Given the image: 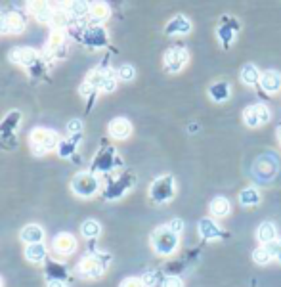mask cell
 Listing matches in <instances>:
<instances>
[{
  "label": "cell",
  "instance_id": "ffe728a7",
  "mask_svg": "<svg viewBox=\"0 0 281 287\" xmlns=\"http://www.w3.org/2000/svg\"><path fill=\"white\" fill-rule=\"evenodd\" d=\"M44 236V232L40 230L39 226H35V224H29L27 228L21 230V239L27 241L29 245H35V243H40V239Z\"/></svg>",
  "mask_w": 281,
  "mask_h": 287
},
{
  "label": "cell",
  "instance_id": "8d00e7d4",
  "mask_svg": "<svg viewBox=\"0 0 281 287\" xmlns=\"http://www.w3.org/2000/svg\"><path fill=\"white\" fill-rule=\"evenodd\" d=\"M80 128H82V123H80V121H71L69 125H67V130H69L71 134H73V132H80Z\"/></svg>",
  "mask_w": 281,
  "mask_h": 287
},
{
  "label": "cell",
  "instance_id": "7a4b0ae2",
  "mask_svg": "<svg viewBox=\"0 0 281 287\" xmlns=\"http://www.w3.org/2000/svg\"><path fill=\"white\" fill-rule=\"evenodd\" d=\"M277 168H279V161L275 155L272 153H266V155H260L257 161H255V167H252V175L258 182L268 184L273 180V176L277 175Z\"/></svg>",
  "mask_w": 281,
  "mask_h": 287
},
{
  "label": "cell",
  "instance_id": "3957f363",
  "mask_svg": "<svg viewBox=\"0 0 281 287\" xmlns=\"http://www.w3.org/2000/svg\"><path fill=\"white\" fill-rule=\"evenodd\" d=\"M176 193V186H174V178L172 176H161L149 188V195L155 203H166L171 201Z\"/></svg>",
  "mask_w": 281,
  "mask_h": 287
},
{
  "label": "cell",
  "instance_id": "1f68e13d",
  "mask_svg": "<svg viewBox=\"0 0 281 287\" xmlns=\"http://www.w3.org/2000/svg\"><path fill=\"white\" fill-rule=\"evenodd\" d=\"M35 12H37V17H39V19H50V16H52V12H50V8H48L46 4H39V6L35 8Z\"/></svg>",
  "mask_w": 281,
  "mask_h": 287
},
{
  "label": "cell",
  "instance_id": "f546056e",
  "mask_svg": "<svg viewBox=\"0 0 281 287\" xmlns=\"http://www.w3.org/2000/svg\"><path fill=\"white\" fill-rule=\"evenodd\" d=\"M119 79L121 80H132L134 79V67L132 65H123L119 69Z\"/></svg>",
  "mask_w": 281,
  "mask_h": 287
},
{
  "label": "cell",
  "instance_id": "cb8c5ba5",
  "mask_svg": "<svg viewBox=\"0 0 281 287\" xmlns=\"http://www.w3.org/2000/svg\"><path fill=\"white\" fill-rule=\"evenodd\" d=\"M90 17H92V21H96V23H100V21H103L105 17L109 16V8L105 6V4H94V6H90Z\"/></svg>",
  "mask_w": 281,
  "mask_h": 287
},
{
  "label": "cell",
  "instance_id": "f35d334b",
  "mask_svg": "<svg viewBox=\"0 0 281 287\" xmlns=\"http://www.w3.org/2000/svg\"><path fill=\"white\" fill-rule=\"evenodd\" d=\"M0 287H2V279H0Z\"/></svg>",
  "mask_w": 281,
  "mask_h": 287
},
{
  "label": "cell",
  "instance_id": "d590c367",
  "mask_svg": "<svg viewBox=\"0 0 281 287\" xmlns=\"http://www.w3.org/2000/svg\"><path fill=\"white\" fill-rule=\"evenodd\" d=\"M168 228H171L174 234H180V232L184 230V222H182L180 218H174V220H171V222H168Z\"/></svg>",
  "mask_w": 281,
  "mask_h": 287
},
{
  "label": "cell",
  "instance_id": "8fae6325",
  "mask_svg": "<svg viewBox=\"0 0 281 287\" xmlns=\"http://www.w3.org/2000/svg\"><path fill=\"white\" fill-rule=\"evenodd\" d=\"M260 87L264 88L266 92H270V94L279 92L281 90V73H277V71L262 73V77H260Z\"/></svg>",
  "mask_w": 281,
  "mask_h": 287
},
{
  "label": "cell",
  "instance_id": "9a60e30c",
  "mask_svg": "<svg viewBox=\"0 0 281 287\" xmlns=\"http://www.w3.org/2000/svg\"><path fill=\"white\" fill-rule=\"evenodd\" d=\"M80 272H82V276H86V278H98L103 272V264L98 259L90 256V259H86L85 263L80 264Z\"/></svg>",
  "mask_w": 281,
  "mask_h": 287
},
{
  "label": "cell",
  "instance_id": "5bb4252c",
  "mask_svg": "<svg viewBox=\"0 0 281 287\" xmlns=\"http://www.w3.org/2000/svg\"><path fill=\"white\" fill-rule=\"evenodd\" d=\"M257 238L260 243L270 245V243L275 241V238H277V230H275V226H273L272 222H262L257 228Z\"/></svg>",
  "mask_w": 281,
  "mask_h": 287
},
{
  "label": "cell",
  "instance_id": "74e56055",
  "mask_svg": "<svg viewBox=\"0 0 281 287\" xmlns=\"http://www.w3.org/2000/svg\"><path fill=\"white\" fill-rule=\"evenodd\" d=\"M48 287H67L65 283H62V281H50V285Z\"/></svg>",
  "mask_w": 281,
  "mask_h": 287
},
{
  "label": "cell",
  "instance_id": "603a6c76",
  "mask_svg": "<svg viewBox=\"0 0 281 287\" xmlns=\"http://www.w3.org/2000/svg\"><path fill=\"white\" fill-rule=\"evenodd\" d=\"M25 256L31 261V263H40L44 256H46V249L42 243H35V245H29L25 249Z\"/></svg>",
  "mask_w": 281,
  "mask_h": 287
},
{
  "label": "cell",
  "instance_id": "44dd1931",
  "mask_svg": "<svg viewBox=\"0 0 281 287\" xmlns=\"http://www.w3.org/2000/svg\"><path fill=\"white\" fill-rule=\"evenodd\" d=\"M33 58H35V52L29 50V48H16V50L10 54V60H12L14 64H21V65H27L29 62H33Z\"/></svg>",
  "mask_w": 281,
  "mask_h": 287
},
{
  "label": "cell",
  "instance_id": "83f0119b",
  "mask_svg": "<svg viewBox=\"0 0 281 287\" xmlns=\"http://www.w3.org/2000/svg\"><path fill=\"white\" fill-rule=\"evenodd\" d=\"M88 12H90V8H88L86 4H82V2H75V4H71V8H69L71 16H77V17H82L85 14H88Z\"/></svg>",
  "mask_w": 281,
  "mask_h": 287
},
{
  "label": "cell",
  "instance_id": "e0dca14e",
  "mask_svg": "<svg viewBox=\"0 0 281 287\" xmlns=\"http://www.w3.org/2000/svg\"><path fill=\"white\" fill-rule=\"evenodd\" d=\"M241 82L243 84H247V87H255L257 82H260V71L257 69V65H252V64H247L245 67L241 69Z\"/></svg>",
  "mask_w": 281,
  "mask_h": 287
},
{
  "label": "cell",
  "instance_id": "ba28073f",
  "mask_svg": "<svg viewBox=\"0 0 281 287\" xmlns=\"http://www.w3.org/2000/svg\"><path fill=\"white\" fill-rule=\"evenodd\" d=\"M197 230H199V236H201L205 241H212V239H220L226 236V232L222 230L216 222H212L211 218H201Z\"/></svg>",
  "mask_w": 281,
  "mask_h": 287
},
{
  "label": "cell",
  "instance_id": "30bf717a",
  "mask_svg": "<svg viewBox=\"0 0 281 287\" xmlns=\"http://www.w3.org/2000/svg\"><path fill=\"white\" fill-rule=\"evenodd\" d=\"M88 84H92V87H100V88H103L105 92H111V90H115L117 79H115V75L109 73V71L92 73V75H90V79H88Z\"/></svg>",
  "mask_w": 281,
  "mask_h": 287
},
{
  "label": "cell",
  "instance_id": "7402d4cb",
  "mask_svg": "<svg viewBox=\"0 0 281 287\" xmlns=\"http://www.w3.org/2000/svg\"><path fill=\"white\" fill-rule=\"evenodd\" d=\"M243 121H245V125L250 128H257L262 125L260 115H258V111H257V105H249V107L243 111Z\"/></svg>",
  "mask_w": 281,
  "mask_h": 287
},
{
  "label": "cell",
  "instance_id": "5b68a950",
  "mask_svg": "<svg viewBox=\"0 0 281 287\" xmlns=\"http://www.w3.org/2000/svg\"><path fill=\"white\" fill-rule=\"evenodd\" d=\"M187 62H189V54H187V50H184V48H171V50H166L163 60L164 69L168 73L182 71Z\"/></svg>",
  "mask_w": 281,
  "mask_h": 287
},
{
  "label": "cell",
  "instance_id": "d6a6232c",
  "mask_svg": "<svg viewBox=\"0 0 281 287\" xmlns=\"http://www.w3.org/2000/svg\"><path fill=\"white\" fill-rule=\"evenodd\" d=\"M163 287H184V283L176 276H168V278L163 279Z\"/></svg>",
  "mask_w": 281,
  "mask_h": 287
},
{
  "label": "cell",
  "instance_id": "2e32d148",
  "mask_svg": "<svg viewBox=\"0 0 281 287\" xmlns=\"http://www.w3.org/2000/svg\"><path fill=\"white\" fill-rule=\"evenodd\" d=\"M209 96H211L212 102H218V104L226 102L230 98V84L228 82H214L209 88Z\"/></svg>",
  "mask_w": 281,
  "mask_h": 287
},
{
  "label": "cell",
  "instance_id": "836d02e7",
  "mask_svg": "<svg viewBox=\"0 0 281 287\" xmlns=\"http://www.w3.org/2000/svg\"><path fill=\"white\" fill-rule=\"evenodd\" d=\"M0 33H10V17L4 12H0Z\"/></svg>",
  "mask_w": 281,
  "mask_h": 287
},
{
  "label": "cell",
  "instance_id": "ab89813d",
  "mask_svg": "<svg viewBox=\"0 0 281 287\" xmlns=\"http://www.w3.org/2000/svg\"><path fill=\"white\" fill-rule=\"evenodd\" d=\"M279 142H281V132H279Z\"/></svg>",
  "mask_w": 281,
  "mask_h": 287
},
{
  "label": "cell",
  "instance_id": "4fadbf2b",
  "mask_svg": "<svg viewBox=\"0 0 281 287\" xmlns=\"http://www.w3.org/2000/svg\"><path fill=\"white\" fill-rule=\"evenodd\" d=\"M209 209H211L212 216H216V218H224V216L230 215V211H232V203H230L228 197L218 195V197H214V199L211 201Z\"/></svg>",
  "mask_w": 281,
  "mask_h": 287
},
{
  "label": "cell",
  "instance_id": "6da1fadb",
  "mask_svg": "<svg viewBox=\"0 0 281 287\" xmlns=\"http://www.w3.org/2000/svg\"><path fill=\"white\" fill-rule=\"evenodd\" d=\"M151 245H153V249H155L159 255H172L180 245L178 234H174L168 226H161L159 230L153 232Z\"/></svg>",
  "mask_w": 281,
  "mask_h": 287
},
{
  "label": "cell",
  "instance_id": "e575fe53",
  "mask_svg": "<svg viewBox=\"0 0 281 287\" xmlns=\"http://www.w3.org/2000/svg\"><path fill=\"white\" fill-rule=\"evenodd\" d=\"M121 287H146V285H144V281H142V279L128 278V279H125V281L121 283Z\"/></svg>",
  "mask_w": 281,
  "mask_h": 287
},
{
  "label": "cell",
  "instance_id": "484cf974",
  "mask_svg": "<svg viewBox=\"0 0 281 287\" xmlns=\"http://www.w3.org/2000/svg\"><path fill=\"white\" fill-rule=\"evenodd\" d=\"M80 232H82L85 238H96V236L100 234V224L96 222V220H86V222L80 226Z\"/></svg>",
  "mask_w": 281,
  "mask_h": 287
},
{
  "label": "cell",
  "instance_id": "8992f818",
  "mask_svg": "<svg viewBox=\"0 0 281 287\" xmlns=\"http://www.w3.org/2000/svg\"><path fill=\"white\" fill-rule=\"evenodd\" d=\"M73 190L82 197H90L98 190V180L92 175H78L73 182Z\"/></svg>",
  "mask_w": 281,
  "mask_h": 287
},
{
  "label": "cell",
  "instance_id": "d6986e66",
  "mask_svg": "<svg viewBox=\"0 0 281 287\" xmlns=\"http://www.w3.org/2000/svg\"><path fill=\"white\" fill-rule=\"evenodd\" d=\"M239 203H241L243 207H255V205H258L260 203V191L257 190V188H245V190H241V193H239Z\"/></svg>",
  "mask_w": 281,
  "mask_h": 287
},
{
  "label": "cell",
  "instance_id": "f1b7e54d",
  "mask_svg": "<svg viewBox=\"0 0 281 287\" xmlns=\"http://www.w3.org/2000/svg\"><path fill=\"white\" fill-rule=\"evenodd\" d=\"M266 247H268V251H270L272 259H275L277 263H281V239H275V241H272V243L266 245Z\"/></svg>",
  "mask_w": 281,
  "mask_h": 287
},
{
  "label": "cell",
  "instance_id": "9c48e42d",
  "mask_svg": "<svg viewBox=\"0 0 281 287\" xmlns=\"http://www.w3.org/2000/svg\"><path fill=\"white\" fill-rule=\"evenodd\" d=\"M164 33L171 35V37H176V35H187V33H191V21H189L186 16L178 14V16H174L171 21L166 23Z\"/></svg>",
  "mask_w": 281,
  "mask_h": 287
},
{
  "label": "cell",
  "instance_id": "ac0fdd59",
  "mask_svg": "<svg viewBox=\"0 0 281 287\" xmlns=\"http://www.w3.org/2000/svg\"><path fill=\"white\" fill-rule=\"evenodd\" d=\"M54 249L62 255H69V253L75 251V239L67 236V234H62V236H58L54 239Z\"/></svg>",
  "mask_w": 281,
  "mask_h": 287
},
{
  "label": "cell",
  "instance_id": "d4e9b609",
  "mask_svg": "<svg viewBox=\"0 0 281 287\" xmlns=\"http://www.w3.org/2000/svg\"><path fill=\"white\" fill-rule=\"evenodd\" d=\"M252 261H255L257 264H260V266H264V264L270 263V261H272V255H270L268 247L262 245V247L255 249V253H252Z\"/></svg>",
  "mask_w": 281,
  "mask_h": 287
},
{
  "label": "cell",
  "instance_id": "7c38bea8",
  "mask_svg": "<svg viewBox=\"0 0 281 287\" xmlns=\"http://www.w3.org/2000/svg\"><path fill=\"white\" fill-rule=\"evenodd\" d=\"M109 132L113 138L125 140V138H128L130 132H132V125L126 119H123V117H119V119H113L109 123Z\"/></svg>",
  "mask_w": 281,
  "mask_h": 287
},
{
  "label": "cell",
  "instance_id": "4316f807",
  "mask_svg": "<svg viewBox=\"0 0 281 287\" xmlns=\"http://www.w3.org/2000/svg\"><path fill=\"white\" fill-rule=\"evenodd\" d=\"M10 17V33H21L25 29V23H23V17L19 16V14H8Z\"/></svg>",
  "mask_w": 281,
  "mask_h": 287
},
{
  "label": "cell",
  "instance_id": "52a82bcc",
  "mask_svg": "<svg viewBox=\"0 0 281 287\" xmlns=\"http://www.w3.org/2000/svg\"><path fill=\"white\" fill-rule=\"evenodd\" d=\"M55 146V136L48 130H35L33 134V152L35 153H46Z\"/></svg>",
  "mask_w": 281,
  "mask_h": 287
},
{
  "label": "cell",
  "instance_id": "4dcf8cb0",
  "mask_svg": "<svg viewBox=\"0 0 281 287\" xmlns=\"http://www.w3.org/2000/svg\"><path fill=\"white\" fill-rule=\"evenodd\" d=\"M157 279H159V274H157V272H146V274L142 276V281H144V285H148V287L155 285Z\"/></svg>",
  "mask_w": 281,
  "mask_h": 287
},
{
  "label": "cell",
  "instance_id": "277c9868",
  "mask_svg": "<svg viewBox=\"0 0 281 287\" xmlns=\"http://www.w3.org/2000/svg\"><path fill=\"white\" fill-rule=\"evenodd\" d=\"M237 33H239V21L232 16H222L220 17V23L216 27V37L218 40L222 42V46L224 48H230V44L235 40L237 37Z\"/></svg>",
  "mask_w": 281,
  "mask_h": 287
}]
</instances>
